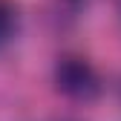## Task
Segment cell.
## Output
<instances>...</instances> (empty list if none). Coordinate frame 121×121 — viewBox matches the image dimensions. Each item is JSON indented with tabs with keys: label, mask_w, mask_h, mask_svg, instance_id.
<instances>
[{
	"label": "cell",
	"mask_w": 121,
	"mask_h": 121,
	"mask_svg": "<svg viewBox=\"0 0 121 121\" xmlns=\"http://www.w3.org/2000/svg\"><path fill=\"white\" fill-rule=\"evenodd\" d=\"M12 29H14V14H12V9L0 0V46L12 38Z\"/></svg>",
	"instance_id": "obj_2"
},
{
	"label": "cell",
	"mask_w": 121,
	"mask_h": 121,
	"mask_svg": "<svg viewBox=\"0 0 121 121\" xmlns=\"http://www.w3.org/2000/svg\"><path fill=\"white\" fill-rule=\"evenodd\" d=\"M55 86L58 92H64L72 101H92L101 92V81L98 72L92 69V64L78 55H64L55 64Z\"/></svg>",
	"instance_id": "obj_1"
}]
</instances>
